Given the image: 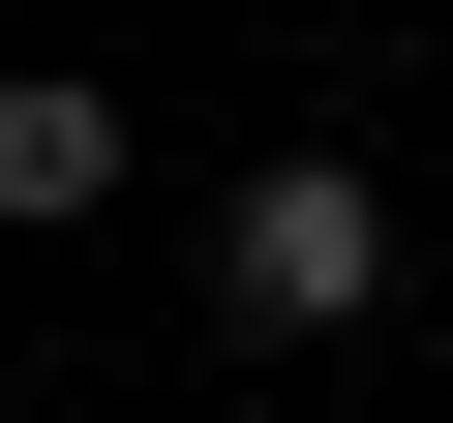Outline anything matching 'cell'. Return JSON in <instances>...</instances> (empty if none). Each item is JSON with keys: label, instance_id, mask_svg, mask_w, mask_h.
<instances>
[{"label": "cell", "instance_id": "cell-1", "mask_svg": "<svg viewBox=\"0 0 453 423\" xmlns=\"http://www.w3.org/2000/svg\"><path fill=\"white\" fill-rule=\"evenodd\" d=\"M363 303H393V151H333V121H303V151L211 181V333H242V363H333Z\"/></svg>", "mask_w": 453, "mask_h": 423}, {"label": "cell", "instance_id": "cell-2", "mask_svg": "<svg viewBox=\"0 0 453 423\" xmlns=\"http://www.w3.org/2000/svg\"><path fill=\"white\" fill-rule=\"evenodd\" d=\"M121 181H151V121H121L91 61H0V242H91Z\"/></svg>", "mask_w": 453, "mask_h": 423}, {"label": "cell", "instance_id": "cell-3", "mask_svg": "<svg viewBox=\"0 0 453 423\" xmlns=\"http://www.w3.org/2000/svg\"><path fill=\"white\" fill-rule=\"evenodd\" d=\"M31 31H91V0H31Z\"/></svg>", "mask_w": 453, "mask_h": 423}]
</instances>
